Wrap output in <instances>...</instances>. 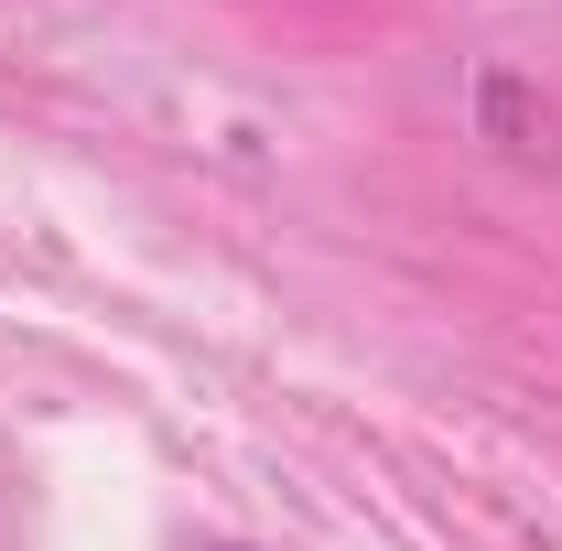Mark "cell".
Here are the masks:
<instances>
[{
    "instance_id": "6da1fadb",
    "label": "cell",
    "mask_w": 562,
    "mask_h": 551,
    "mask_svg": "<svg viewBox=\"0 0 562 551\" xmlns=\"http://www.w3.org/2000/svg\"><path fill=\"white\" fill-rule=\"evenodd\" d=\"M476 120H487L497 151H519V162H562V109H541L519 76H487V87H476Z\"/></svg>"
}]
</instances>
